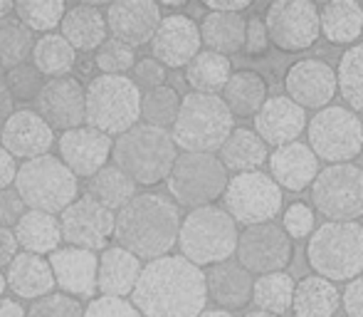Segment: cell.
Wrapping results in <instances>:
<instances>
[{
	"label": "cell",
	"instance_id": "obj_14",
	"mask_svg": "<svg viewBox=\"0 0 363 317\" xmlns=\"http://www.w3.org/2000/svg\"><path fill=\"white\" fill-rule=\"evenodd\" d=\"M235 255L250 275L282 273L294 258V240L277 223L247 226L240 231Z\"/></svg>",
	"mask_w": 363,
	"mask_h": 317
},
{
	"label": "cell",
	"instance_id": "obj_3",
	"mask_svg": "<svg viewBox=\"0 0 363 317\" xmlns=\"http://www.w3.org/2000/svg\"><path fill=\"white\" fill-rule=\"evenodd\" d=\"M306 263L329 283L363 275V226L359 221H326L306 240Z\"/></svg>",
	"mask_w": 363,
	"mask_h": 317
},
{
	"label": "cell",
	"instance_id": "obj_25",
	"mask_svg": "<svg viewBox=\"0 0 363 317\" xmlns=\"http://www.w3.org/2000/svg\"><path fill=\"white\" fill-rule=\"evenodd\" d=\"M252 283L255 278L238 263V260H223L211 265L206 273V290L208 298L225 313L242 310L252 303Z\"/></svg>",
	"mask_w": 363,
	"mask_h": 317
},
{
	"label": "cell",
	"instance_id": "obj_57",
	"mask_svg": "<svg viewBox=\"0 0 363 317\" xmlns=\"http://www.w3.org/2000/svg\"><path fill=\"white\" fill-rule=\"evenodd\" d=\"M13 13H15V3H13V0H0V20L10 18Z\"/></svg>",
	"mask_w": 363,
	"mask_h": 317
},
{
	"label": "cell",
	"instance_id": "obj_42",
	"mask_svg": "<svg viewBox=\"0 0 363 317\" xmlns=\"http://www.w3.org/2000/svg\"><path fill=\"white\" fill-rule=\"evenodd\" d=\"M67 5L62 0H20L15 3V18L30 30V33H55Z\"/></svg>",
	"mask_w": 363,
	"mask_h": 317
},
{
	"label": "cell",
	"instance_id": "obj_30",
	"mask_svg": "<svg viewBox=\"0 0 363 317\" xmlns=\"http://www.w3.org/2000/svg\"><path fill=\"white\" fill-rule=\"evenodd\" d=\"M218 151H220L218 158L225 166V171H233V173L259 171L267 163L269 156L267 144L252 129H247V127H235Z\"/></svg>",
	"mask_w": 363,
	"mask_h": 317
},
{
	"label": "cell",
	"instance_id": "obj_5",
	"mask_svg": "<svg viewBox=\"0 0 363 317\" xmlns=\"http://www.w3.org/2000/svg\"><path fill=\"white\" fill-rule=\"evenodd\" d=\"M235 129V117L218 95L181 97V109L171 127V139L176 149L181 146L188 154H213L225 144Z\"/></svg>",
	"mask_w": 363,
	"mask_h": 317
},
{
	"label": "cell",
	"instance_id": "obj_13",
	"mask_svg": "<svg viewBox=\"0 0 363 317\" xmlns=\"http://www.w3.org/2000/svg\"><path fill=\"white\" fill-rule=\"evenodd\" d=\"M269 45L282 53H306L319 40V5L311 0H274L262 18Z\"/></svg>",
	"mask_w": 363,
	"mask_h": 317
},
{
	"label": "cell",
	"instance_id": "obj_11",
	"mask_svg": "<svg viewBox=\"0 0 363 317\" xmlns=\"http://www.w3.org/2000/svg\"><path fill=\"white\" fill-rule=\"evenodd\" d=\"M223 203L228 216L235 223L259 226V223H272L282 213V188L272 181V176L264 171H247L235 173L228 178V186L223 191Z\"/></svg>",
	"mask_w": 363,
	"mask_h": 317
},
{
	"label": "cell",
	"instance_id": "obj_40",
	"mask_svg": "<svg viewBox=\"0 0 363 317\" xmlns=\"http://www.w3.org/2000/svg\"><path fill=\"white\" fill-rule=\"evenodd\" d=\"M35 40V33H30L18 18L10 15L0 20V68L13 70L23 65L33 55Z\"/></svg>",
	"mask_w": 363,
	"mask_h": 317
},
{
	"label": "cell",
	"instance_id": "obj_19",
	"mask_svg": "<svg viewBox=\"0 0 363 317\" xmlns=\"http://www.w3.org/2000/svg\"><path fill=\"white\" fill-rule=\"evenodd\" d=\"M161 18V5L153 0H119L111 3L104 15L106 30L114 35V40L134 50L151 43Z\"/></svg>",
	"mask_w": 363,
	"mask_h": 317
},
{
	"label": "cell",
	"instance_id": "obj_36",
	"mask_svg": "<svg viewBox=\"0 0 363 317\" xmlns=\"http://www.w3.org/2000/svg\"><path fill=\"white\" fill-rule=\"evenodd\" d=\"M230 75H233L230 58L211 53V50H201V53L186 65L188 87H191L193 92H201V95H218V92H223Z\"/></svg>",
	"mask_w": 363,
	"mask_h": 317
},
{
	"label": "cell",
	"instance_id": "obj_8",
	"mask_svg": "<svg viewBox=\"0 0 363 317\" xmlns=\"http://www.w3.org/2000/svg\"><path fill=\"white\" fill-rule=\"evenodd\" d=\"M13 186L28 211H43L52 216L62 213L74 198H79L77 176L52 154L23 161V166H18Z\"/></svg>",
	"mask_w": 363,
	"mask_h": 317
},
{
	"label": "cell",
	"instance_id": "obj_21",
	"mask_svg": "<svg viewBox=\"0 0 363 317\" xmlns=\"http://www.w3.org/2000/svg\"><path fill=\"white\" fill-rule=\"evenodd\" d=\"M3 149L13 158L45 156L55 144V131L35 109H18L0 127Z\"/></svg>",
	"mask_w": 363,
	"mask_h": 317
},
{
	"label": "cell",
	"instance_id": "obj_9",
	"mask_svg": "<svg viewBox=\"0 0 363 317\" xmlns=\"http://www.w3.org/2000/svg\"><path fill=\"white\" fill-rule=\"evenodd\" d=\"M168 191L178 208L213 206L228 186V171L216 154H183L176 156L173 168L166 178Z\"/></svg>",
	"mask_w": 363,
	"mask_h": 317
},
{
	"label": "cell",
	"instance_id": "obj_37",
	"mask_svg": "<svg viewBox=\"0 0 363 317\" xmlns=\"http://www.w3.org/2000/svg\"><path fill=\"white\" fill-rule=\"evenodd\" d=\"M134 196L136 183L116 166H104L89 178V198H94L96 203H101L109 211L124 208Z\"/></svg>",
	"mask_w": 363,
	"mask_h": 317
},
{
	"label": "cell",
	"instance_id": "obj_45",
	"mask_svg": "<svg viewBox=\"0 0 363 317\" xmlns=\"http://www.w3.org/2000/svg\"><path fill=\"white\" fill-rule=\"evenodd\" d=\"M25 317H84V308L79 300L57 293L35 300L30 310H25Z\"/></svg>",
	"mask_w": 363,
	"mask_h": 317
},
{
	"label": "cell",
	"instance_id": "obj_51",
	"mask_svg": "<svg viewBox=\"0 0 363 317\" xmlns=\"http://www.w3.org/2000/svg\"><path fill=\"white\" fill-rule=\"evenodd\" d=\"M341 305L346 310V317H363V275L349 280L341 293Z\"/></svg>",
	"mask_w": 363,
	"mask_h": 317
},
{
	"label": "cell",
	"instance_id": "obj_4",
	"mask_svg": "<svg viewBox=\"0 0 363 317\" xmlns=\"http://www.w3.org/2000/svg\"><path fill=\"white\" fill-rule=\"evenodd\" d=\"M178 149L171 131L151 124H136L119 134L111 146L114 166L121 168L136 186H156L166 181L173 168Z\"/></svg>",
	"mask_w": 363,
	"mask_h": 317
},
{
	"label": "cell",
	"instance_id": "obj_31",
	"mask_svg": "<svg viewBox=\"0 0 363 317\" xmlns=\"http://www.w3.org/2000/svg\"><path fill=\"white\" fill-rule=\"evenodd\" d=\"M13 236L18 240V248H23V253L33 255L55 253L62 243L57 216L43 211H25L13 226Z\"/></svg>",
	"mask_w": 363,
	"mask_h": 317
},
{
	"label": "cell",
	"instance_id": "obj_33",
	"mask_svg": "<svg viewBox=\"0 0 363 317\" xmlns=\"http://www.w3.org/2000/svg\"><path fill=\"white\" fill-rule=\"evenodd\" d=\"M220 100L233 117H255L267 102V82L255 70H238L230 75Z\"/></svg>",
	"mask_w": 363,
	"mask_h": 317
},
{
	"label": "cell",
	"instance_id": "obj_18",
	"mask_svg": "<svg viewBox=\"0 0 363 317\" xmlns=\"http://www.w3.org/2000/svg\"><path fill=\"white\" fill-rule=\"evenodd\" d=\"M60 146V161L74 173L77 178H91L96 171L106 166L111 158V146L114 139L101 134L99 129L91 127H74L69 131H62L57 141Z\"/></svg>",
	"mask_w": 363,
	"mask_h": 317
},
{
	"label": "cell",
	"instance_id": "obj_17",
	"mask_svg": "<svg viewBox=\"0 0 363 317\" xmlns=\"http://www.w3.org/2000/svg\"><path fill=\"white\" fill-rule=\"evenodd\" d=\"M284 90L301 109H324L336 97V72L324 60H299L284 75Z\"/></svg>",
	"mask_w": 363,
	"mask_h": 317
},
{
	"label": "cell",
	"instance_id": "obj_55",
	"mask_svg": "<svg viewBox=\"0 0 363 317\" xmlns=\"http://www.w3.org/2000/svg\"><path fill=\"white\" fill-rule=\"evenodd\" d=\"M13 112H15V102H13V97H10L5 82L0 80V127L10 119V114H13Z\"/></svg>",
	"mask_w": 363,
	"mask_h": 317
},
{
	"label": "cell",
	"instance_id": "obj_41",
	"mask_svg": "<svg viewBox=\"0 0 363 317\" xmlns=\"http://www.w3.org/2000/svg\"><path fill=\"white\" fill-rule=\"evenodd\" d=\"M178 109H181V95L171 85L153 87V90H146L141 95V117H144V124L168 129L176 122Z\"/></svg>",
	"mask_w": 363,
	"mask_h": 317
},
{
	"label": "cell",
	"instance_id": "obj_7",
	"mask_svg": "<svg viewBox=\"0 0 363 317\" xmlns=\"http://www.w3.org/2000/svg\"><path fill=\"white\" fill-rule=\"evenodd\" d=\"M141 119V90L126 75H99L84 90V122L106 136H119Z\"/></svg>",
	"mask_w": 363,
	"mask_h": 317
},
{
	"label": "cell",
	"instance_id": "obj_34",
	"mask_svg": "<svg viewBox=\"0 0 363 317\" xmlns=\"http://www.w3.org/2000/svg\"><path fill=\"white\" fill-rule=\"evenodd\" d=\"M245 23H247V18H242V15L208 13L203 23L198 25L201 43L206 45V50L225 55V58L240 53L245 43Z\"/></svg>",
	"mask_w": 363,
	"mask_h": 317
},
{
	"label": "cell",
	"instance_id": "obj_44",
	"mask_svg": "<svg viewBox=\"0 0 363 317\" xmlns=\"http://www.w3.org/2000/svg\"><path fill=\"white\" fill-rule=\"evenodd\" d=\"M5 87H8L10 97L20 102H35V97L40 95V90H43V75L38 72V70L33 68V65L23 63L18 65V68L8 70V75H5Z\"/></svg>",
	"mask_w": 363,
	"mask_h": 317
},
{
	"label": "cell",
	"instance_id": "obj_58",
	"mask_svg": "<svg viewBox=\"0 0 363 317\" xmlns=\"http://www.w3.org/2000/svg\"><path fill=\"white\" fill-rule=\"evenodd\" d=\"M198 317H233V313H225V310L216 308V310H203Z\"/></svg>",
	"mask_w": 363,
	"mask_h": 317
},
{
	"label": "cell",
	"instance_id": "obj_56",
	"mask_svg": "<svg viewBox=\"0 0 363 317\" xmlns=\"http://www.w3.org/2000/svg\"><path fill=\"white\" fill-rule=\"evenodd\" d=\"M0 317H25V308L13 298H0Z\"/></svg>",
	"mask_w": 363,
	"mask_h": 317
},
{
	"label": "cell",
	"instance_id": "obj_54",
	"mask_svg": "<svg viewBox=\"0 0 363 317\" xmlns=\"http://www.w3.org/2000/svg\"><path fill=\"white\" fill-rule=\"evenodd\" d=\"M15 173H18V163H15V158L0 146V191L13 188Z\"/></svg>",
	"mask_w": 363,
	"mask_h": 317
},
{
	"label": "cell",
	"instance_id": "obj_2",
	"mask_svg": "<svg viewBox=\"0 0 363 317\" xmlns=\"http://www.w3.org/2000/svg\"><path fill=\"white\" fill-rule=\"evenodd\" d=\"M181 208L161 193H136L114 213V238L136 258L156 260L171 253L181 231Z\"/></svg>",
	"mask_w": 363,
	"mask_h": 317
},
{
	"label": "cell",
	"instance_id": "obj_53",
	"mask_svg": "<svg viewBox=\"0 0 363 317\" xmlns=\"http://www.w3.org/2000/svg\"><path fill=\"white\" fill-rule=\"evenodd\" d=\"M208 8V13H233V15H242L250 8V0H206L203 3Z\"/></svg>",
	"mask_w": 363,
	"mask_h": 317
},
{
	"label": "cell",
	"instance_id": "obj_6",
	"mask_svg": "<svg viewBox=\"0 0 363 317\" xmlns=\"http://www.w3.org/2000/svg\"><path fill=\"white\" fill-rule=\"evenodd\" d=\"M238 223L220 206H203L188 211L181 218L178 245L181 255L196 268H211L223 260H230L238 248Z\"/></svg>",
	"mask_w": 363,
	"mask_h": 317
},
{
	"label": "cell",
	"instance_id": "obj_26",
	"mask_svg": "<svg viewBox=\"0 0 363 317\" xmlns=\"http://www.w3.org/2000/svg\"><path fill=\"white\" fill-rule=\"evenodd\" d=\"M141 268V260L121 245L104 248L101 255H96V293L104 298H129Z\"/></svg>",
	"mask_w": 363,
	"mask_h": 317
},
{
	"label": "cell",
	"instance_id": "obj_28",
	"mask_svg": "<svg viewBox=\"0 0 363 317\" xmlns=\"http://www.w3.org/2000/svg\"><path fill=\"white\" fill-rule=\"evenodd\" d=\"M5 283L13 290L18 298L25 300H40L45 295H52L55 278L52 268L43 255L33 253H18L13 258V263L8 265V273H5Z\"/></svg>",
	"mask_w": 363,
	"mask_h": 317
},
{
	"label": "cell",
	"instance_id": "obj_50",
	"mask_svg": "<svg viewBox=\"0 0 363 317\" xmlns=\"http://www.w3.org/2000/svg\"><path fill=\"white\" fill-rule=\"evenodd\" d=\"M25 213V203L15 193V188L0 191V228H13Z\"/></svg>",
	"mask_w": 363,
	"mask_h": 317
},
{
	"label": "cell",
	"instance_id": "obj_60",
	"mask_svg": "<svg viewBox=\"0 0 363 317\" xmlns=\"http://www.w3.org/2000/svg\"><path fill=\"white\" fill-rule=\"evenodd\" d=\"M5 288H8V283H5V275L0 270V298H5Z\"/></svg>",
	"mask_w": 363,
	"mask_h": 317
},
{
	"label": "cell",
	"instance_id": "obj_38",
	"mask_svg": "<svg viewBox=\"0 0 363 317\" xmlns=\"http://www.w3.org/2000/svg\"><path fill=\"white\" fill-rule=\"evenodd\" d=\"M336 72V92L346 100V109L363 114V43H356L341 55Z\"/></svg>",
	"mask_w": 363,
	"mask_h": 317
},
{
	"label": "cell",
	"instance_id": "obj_10",
	"mask_svg": "<svg viewBox=\"0 0 363 317\" xmlns=\"http://www.w3.org/2000/svg\"><path fill=\"white\" fill-rule=\"evenodd\" d=\"M309 149L326 163H349L363 151V122L346 107L329 104L309 122Z\"/></svg>",
	"mask_w": 363,
	"mask_h": 317
},
{
	"label": "cell",
	"instance_id": "obj_59",
	"mask_svg": "<svg viewBox=\"0 0 363 317\" xmlns=\"http://www.w3.org/2000/svg\"><path fill=\"white\" fill-rule=\"evenodd\" d=\"M242 317H279V315H272V313H264V310H250V313H245Z\"/></svg>",
	"mask_w": 363,
	"mask_h": 317
},
{
	"label": "cell",
	"instance_id": "obj_1",
	"mask_svg": "<svg viewBox=\"0 0 363 317\" xmlns=\"http://www.w3.org/2000/svg\"><path fill=\"white\" fill-rule=\"evenodd\" d=\"M206 303V273L183 255L148 260L131 293L141 317H198Z\"/></svg>",
	"mask_w": 363,
	"mask_h": 317
},
{
	"label": "cell",
	"instance_id": "obj_29",
	"mask_svg": "<svg viewBox=\"0 0 363 317\" xmlns=\"http://www.w3.org/2000/svg\"><path fill=\"white\" fill-rule=\"evenodd\" d=\"M319 33L331 45H356L363 33V5L356 0H329L319 8Z\"/></svg>",
	"mask_w": 363,
	"mask_h": 317
},
{
	"label": "cell",
	"instance_id": "obj_12",
	"mask_svg": "<svg viewBox=\"0 0 363 317\" xmlns=\"http://www.w3.org/2000/svg\"><path fill=\"white\" fill-rule=\"evenodd\" d=\"M311 203L329 221H356L363 216V168L329 163L311 181Z\"/></svg>",
	"mask_w": 363,
	"mask_h": 317
},
{
	"label": "cell",
	"instance_id": "obj_52",
	"mask_svg": "<svg viewBox=\"0 0 363 317\" xmlns=\"http://www.w3.org/2000/svg\"><path fill=\"white\" fill-rule=\"evenodd\" d=\"M18 255V240L13 236V228H0V270L8 268Z\"/></svg>",
	"mask_w": 363,
	"mask_h": 317
},
{
	"label": "cell",
	"instance_id": "obj_23",
	"mask_svg": "<svg viewBox=\"0 0 363 317\" xmlns=\"http://www.w3.org/2000/svg\"><path fill=\"white\" fill-rule=\"evenodd\" d=\"M306 112L296 107L289 97L277 95L269 97L259 112L255 114V134L267 146H284L299 139V134L306 129Z\"/></svg>",
	"mask_w": 363,
	"mask_h": 317
},
{
	"label": "cell",
	"instance_id": "obj_48",
	"mask_svg": "<svg viewBox=\"0 0 363 317\" xmlns=\"http://www.w3.org/2000/svg\"><path fill=\"white\" fill-rule=\"evenodd\" d=\"M269 50V38H267V28H264L262 18H250L245 23V43H242V53L250 58H264Z\"/></svg>",
	"mask_w": 363,
	"mask_h": 317
},
{
	"label": "cell",
	"instance_id": "obj_35",
	"mask_svg": "<svg viewBox=\"0 0 363 317\" xmlns=\"http://www.w3.org/2000/svg\"><path fill=\"white\" fill-rule=\"evenodd\" d=\"M33 68L43 77H69V72L77 65V53L69 48V43L60 33L40 35L33 48Z\"/></svg>",
	"mask_w": 363,
	"mask_h": 317
},
{
	"label": "cell",
	"instance_id": "obj_47",
	"mask_svg": "<svg viewBox=\"0 0 363 317\" xmlns=\"http://www.w3.org/2000/svg\"><path fill=\"white\" fill-rule=\"evenodd\" d=\"M84 317H141L139 310L126 298H91L84 308Z\"/></svg>",
	"mask_w": 363,
	"mask_h": 317
},
{
	"label": "cell",
	"instance_id": "obj_46",
	"mask_svg": "<svg viewBox=\"0 0 363 317\" xmlns=\"http://www.w3.org/2000/svg\"><path fill=\"white\" fill-rule=\"evenodd\" d=\"M314 211L306 203H291L289 208H284L282 213V231L294 240V238H309L314 231Z\"/></svg>",
	"mask_w": 363,
	"mask_h": 317
},
{
	"label": "cell",
	"instance_id": "obj_49",
	"mask_svg": "<svg viewBox=\"0 0 363 317\" xmlns=\"http://www.w3.org/2000/svg\"><path fill=\"white\" fill-rule=\"evenodd\" d=\"M134 85L144 87V90H153V87H161L166 85V68H163L161 63H156L153 58H141L136 60L134 65Z\"/></svg>",
	"mask_w": 363,
	"mask_h": 317
},
{
	"label": "cell",
	"instance_id": "obj_32",
	"mask_svg": "<svg viewBox=\"0 0 363 317\" xmlns=\"http://www.w3.org/2000/svg\"><path fill=\"white\" fill-rule=\"evenodd\" d=\"M339 308L341 293L329 280L319 275H306L299 283H294V295H291L294 317H334Z\"/></svg>",
	"mask_w": 363,
	"mask_h": 317
},
{
	"label": "cell",
	"instance_id": "obj_16",
	"mask_svg": "<svg viewBox=\"0 0 363 317\" xmlns=\"http://www.w3.org/2000/svg\"><path fill=\"white\" fill-rule=\"evenodd\" d=\"M201 33L196 20L183 13L163 15L151 38V58L163 68L181 70L201 53Z\"/></svg>",
	"mask_w": 363,
	"mask_h": 317
},
{
	"label": "cell",
	"instance_id": "obj_22",
	"mask_svg": "<svg viewBox=\"0 0 363 317\" xmlns=\"http://www.w3.org/2000/svg\"><path fill=\"white\" fill-rule=\"evenodd\" d=\"M55 285L69 298H94L96 295V253L65 245L50 253Z\"/></svg>",
	"mask_w": 363,
	"mask_h": 317
},
{
	"label": "cell",
	"instance_id": "obj_39",
	"mask_svg": "<svg viewBox=\"0 0 363 317\" xmlns=\"http://www.w3.org/2000/svg\"><path fill=\"white\" fill-rule=\"evenodd\" d=\"M291 295H294V278L289 273H267L259 275L252 283V303L257 310L282 317L291 310Z\"/></svg>",
	"mask_w": 363,
	"mask_h": 317
},
{
	"label": "cell",
	"instance_id": "obj_43",
	"mask_svg": "<svg viewBox=\"0 0 363 317\" xmlns=\"http://www.w3.org/2000/svg\"><path fill=\"white\" fill-rule=\"evenodd\" d=\"M136 60H139L136 58V50L114 38L104 40L94 55V65L99 68L101 75H124L129 70H134Z\"/></svg>",
	"mask_w": 363,
	"mask_h": 317
},
{
	"label": "cell",
	"instance_id": "obj_15",
	"mask_svg": "<svg viewBox=\"0 0 363 317\" xmlns=\"http://www.w3.org/2000/svg\"><path fill=\"white\" fill-rule=\"evenodd\" d=\"M57 221L62 240H67V245L72 248L96 253V250H104L106 240L114 236V211L104 208L89 196L74 198Z\"/></svg>",
	"mask_w": 363,
	"mask_h": 317
},
{
	"label": "cell",
	"instance_id": "obj_24",
	"mask_svg": "<svg viewBox=\"0 0 363 317\" xmlns=\"http://www.w3.org/2000/svg\"><path fill=\"white\" fill-rule=\"evenodd\" d=\"M269 176L279 188L291 193H299L311 186V181L319 173V158L304 141H291V144L277 146L267 156Z\"/></svg>",
	"mask_w": 363,
	"mask_h": 317
},
{
	"label": "cell",
	"instance_id": "obj_27",
	"mask_svg": "<svg viewBox=\"0 0 363 317\" xmlns=\"http://www.w3.org/2000/svg\"><path fill=\"white\" fill-rule=\"evenodd\" d=\"M60 35L69 43L74 53H96L106 40V20L101 10L91 3L67 8L60 23Z\"/></svg>",
	"mask_w": 363,
	"mask_h": 317
},
{
	"label": "cell",
	"instance_id": "obj_20",
	"mask_svg": "<svg viewBox=\"0 0 363 317\" xmlns=\"http://www.w3.org/2000/svg\"><path fill=\"white\" fill-rule=\"evenodd\" d=\"M35 112L52 127V131H69L84 122V90L72 77L50 80L35 97Z\"/></svg>",
	"mask_w": 363,
	"mask_h": 317
}]
</instances>
